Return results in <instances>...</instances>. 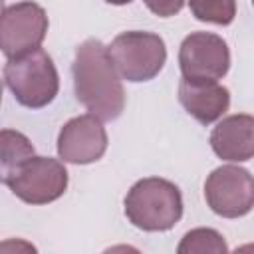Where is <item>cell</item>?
<instances>
[{
  "instance_id": "cell-1",
  "label": "cell",
  "mask_w": 254,
  "mask_h": 254,
  "mask_svg": "<svg viewBox=\"0 0 254 254\" xmlns=\"http://www.w3.org/2000/svg\"><path fill=\"white\" fill-rule=\"evenodd\" d=\"M73 89L77 101L101 121H115L125 107V91L115 71L107 46L97 38H87L75 48L71 64Z\"/></svg>"
},
{
  "instance_id": "cell-2",
  "label": "cell",
  "mask_w": 254,
  "mask_h": 254,
  "mask_svg": "<svg viewBox=\"0 0 254 254\" xmlns=\"http://www.w3.org/2000/svg\"><path fill=\"white\" fill-rule=\"evenodd\" d=\"M127 220L145 232L171 230L183 216V194L179 187L161 177L137 181L125 194Z\"/></svg>"
},
{
  "instance_id": "cell-3",
  "label": "cell",
  "mask_w": 254,
  "mask_h": 254,
  "mask_svg": "<svg viewBox=\"0 0 254 254\" xmlns=\"http://www.w3.org/2000/svg\"><path fill=\"white\" fill-rule=\"evenodd\" d=\"M4 83L14 99L30 109H42L52 103L60 89V75L50 54L42 48L20 58L6 60Z\"/></svg>"
},
{
  "instance_id": "cell-4",
  "label": "cell",
  "mask_w": 254,
  "mask_h": 254,
  "mask_svg": "<svg viewBox=\"0 0 254 254\" xmlns=\"http://www.w3.org/2000/svg\"><path fill=\"white\" fill-rule=\"evenodd\" d=\"M107 56L121 79L131 83L157 77L167 62L165 40L155 32H121L107 46Z\"/></svg>"
},
{
  "instance_id": "cell-5",
  "label": "cell",
  "mask_w": 254,
  "mask_h": 254,
  "mask_svg": "<svg viewBox=\"0 0 254 254\" xmlns=\"http://www.w3.org/2000/svg\"><path fill=\"white\" fill-rule=\"evenodd\" d=\"M2 183L28 204H48L65 192L67 171L64 161L34 155L2 173Z\"/></svg>"
},
{
  "instance_id": "cell-6",
  "label": "cell",
  "mask_w": 254,
  "mask_h": 254,
  "mask_svg": "<svg viewBox=\"0 0 254 254\" xmlns=\"http://www.w3.org/2000/svg\"><path fill=\"white\" fill-rule=\"evenodd\" d=\"M204 200L222 218H240L254 208V177L236 165L214 169L204 181Z\"/></svg>"
},
{
  "instance_id": "cell-7",
  "label": "cell",
  "mask_w": 254,
  "mask_h": 254,
  "mask_svg": "<svg viewBox=\"0 0 254 254\" xmlns=\"http://www.w3.org/2000/svg\"><path fill=\"white\" fill-rule=\"evenodd\" d=\"M48 32L46 10L36 2L4 4L0 18L2 54L12 60L40 48Z\"/></svg>"
},
{
  "instance_id": "cell-8",
  "label": "cell",
  "mask_w": 254,
  "mask_h": 254,
  "mask_svg": "<svg viewBox=\"0 0 254 254\" xmlns=\"http://www.w3.org/2000/svg\"><path fill=\"white\" fill-rule=\"evenodd\" d=\"M179 67L185 79L218 81L230 69L228 44L212 32H190L181 42Z\"/></svg>"
},
{
  "instance_id": "cell-9",
  "label": "cell",
  "mask_w": 254,
  "mask_h": 254,
  "mask_svg": "<svg viewBox=\"0 0 254 254\" xmlns=\"http://www.w3.org/2000/svg\"><path fill=\"white\" fill-rule=\"evenodd\" d=\"M107 151V131L95 115L71 117L58 135V155L64 163L89 165L99 161Z\"/></svg>"
},
{
  "instance_id": "cell-10",
  "label": "cell",
  "mask_w": 254,
  "mask_h": 254,
  "mask_svg": "<svg viewBox=\"0 0 254 254\" xmlns=\"http://www.w3.org/2000/svg\"><path fill=\"white\" fill-rule=\"evenodd\" d=\"M210 147L222 161L242 163L254 159V115L234 113L222 117L210 133Z\"/></svg>"
},
{
  "instance_id": "cell-11",
  "label": "cell",
  "mask_w": 254,
  "mask_h": 254,
  "mask_svg": "<svg viewBox=\"0 0 254 254\" xmlns=\"http://www.w3.org/2000/svg\"><path fill=\"white\" fill-rule=\"evenodd\" d=\"M179 101L190 117L202 125H210L228 111L230 91L218 81H190L183 77L179 83Z\"/></svg>"
},
{
  "instance_id": "cell-12",
  "label": "cell",
  "mask_w": 254,
  "mask_h": 254,
  "mask_svg": "<svg viewBox=\"0 0 254 254\" xmlns=\"http://www.w3.org/2000/svg\"><path fill=\"white\" fill-rule=\"evenodd\" d=\"M177 254H228V244L218 230L198 226L181 238Z\"/></svg>"
},
{
  "instance_id": "cell-13",
  "label": "cell",
  "mask_w": 254,
  "mask_h": 254,
  "mask_svg": "<svg viewBox=\"0 0 254 254\" xmlns=\"http://www.w3.org/2000/svg\"><path fill=\"white\" fill-rule=\"evenodd\" d=\"M2 139V159H0V175L8 173L10 169H14L16 165H20L22 161L30 159L36 155L34 145L30 143V139L14 129H2L0 133Z\"/></svg>"
},
{
  "instance_id": "cell-14",
  "label": "cell",
  "mask_w": 254,
  "mask_h": 254,
  "mask_svg": "<svg viewBox=\"0 0 254 254\" xmlns=\"http://www.w3.org/2000/svg\"><path fill=\"white\" fill-rule=\"evenodd\" d=\"M192 16L200 22H210L218 26H228L236 16L234 0H206V2H190L189 4Z\"/></svg>"
},
{
  "instance_id": "cell-15",
  "label": "cell",
  "mask_w": 254,
  "mask_h": 254,
  "mask_svg": "<svg viewBox=\"0 0 254 254\" xmlns=\"http://www.w3.org/2000/svg\"><path fill=\"white\" fill-rule=\"evenodd\" d=\"M0 254H38V248L24 238H4L0 242Z\"/></svg>"
},
{
  "instance_id": "cell-16",
  "label": "cell",
  "mask_w": 254,
  "mask_h": 254,
  "mask_svg": "<svg viewBox=\"0 0 254 254\" xmlns=\"http://www.w3.org/2000/svg\"><path fill=\"white\" fill-rule=\"evenodd\" d=\"M183 8V4L181 2H177V4H173V2H169V4H149V10H153V12H157L159 16H171V14H175V12H179Z\"/></svg>"
},
{
  "instance_id": "cell-17",
  "label": "cell",
  "mask_w": 254,
  "mask_h": 254,
  "mask_svg": "<svg viewBox=\"0 0 254 254\" xmlns=\"http://www.w3.org/2000/svg\"><path fill=\"white\" fill-rule=\"evenodd\" d=\"M101 254H143V252L131 244H115V246L105 248Z\"/></svg>"
},
{
  "instance_id": "cell-18",
  "label": "cell",
  "mask_w": 254,
  "mask_h": 254,
  "mask_svg": "<svg viewBox=\"0 0 254 254\" xmlns=\"http://www.w3.org/2000/svg\"><path fill=\"white\" fill-rule=\"evenodd\" d=\"M230 254H254V242H248V244H242L238 248H234Z\"/></svg>"
},
{
  "instance_id": "cell-19",
  "label": "cell",
  "mask_w": 254,
  "mask_h": 254,
  "mask_svg": "<svg viewBox=\"0 0 254 254\" xmlns=\"http://www.w3.org/2000/svg\"><path fill=\"white\" fill-rule=\"evenodd\" d=\"M252 6H254V2H252Z\"/></svg>"
}]
</instances>
